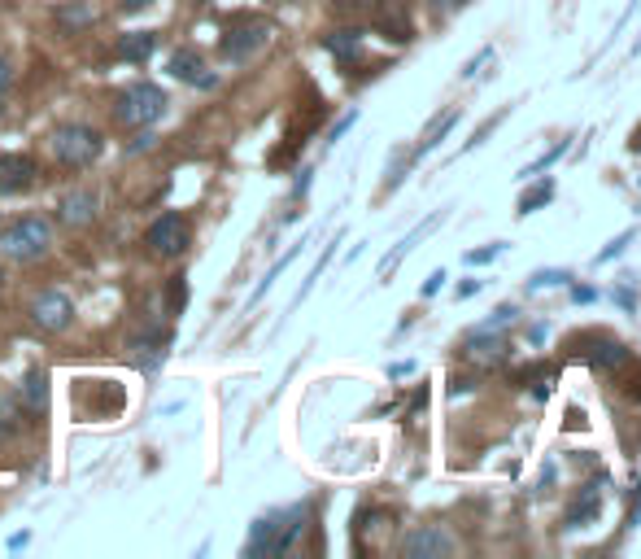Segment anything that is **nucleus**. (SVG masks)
Segmentation results:
<instances>
[{"label": "nucleus", "mask_w": 641, "mask_h": 559, "mask_svg": "<svg viewBox=\"0 0 641 559\" xmlns=\"http://www.w3.org/2000/svg\"><path fill=\"white\" fill-rule=\"evenodd\" d=\"M0 245H5V258H14V263H35V258H44L48 245H53V223L40 219V214L14 219L0 232Z\"/></svg>", "instance_id": "f257e3e1"}, {"label": "nucleus", "mask_w": 641, "mask_h": 559, "mask_svg": "<svg viewBox=\"0 0 641 559\" xmlns=\"http://www.w3.org/2000/svg\"><path fill=\"white\" fill-rule=\"evenodd\" d=\"M162 114H166V92L144 79L123 88L114 101V123H123V127H153Z\"/></svg>", "instance_id": "f03ea898"}, {"label": "nucleus", "mask_w": 641, "mask_h": 559, "mask_svg": "<svg viewBox=\"0 0 641 559\" xmlns=\"http://www.w3.org/2000/svg\"><path fill=\"white\" fill-rule=\"evenodd\" d=\"M101 149H105V140H101L96 127L66 123V127H57V132H53V153H57V162H62V166H70V171L92 166L96 158H101Z\"/></svg>", "instance_id": "7ed1b4c3"}, {"label": "nucleus", "mask_w": 641, "mask_h": 559, "mask_svg": "<svg viewBox=\"0 0 641 559\" xmlns=\"http://www.w3.org/2000/svg\"><path fill=\"white\" fill-rule=\"evenodd\" d=\"M192 241V223L184 214H162V219H153V228L144 232V245L153 249L157 258H179Z\"/></svg>", "instance_id": "20e7f679"}, {"label": "nucleus", "mask_w": 641, "mask_h": 559, "mask_svg": "<svg viewBox=\"0 0 641 559\" xmlns=\"http://www.w3.org/2000/svg\"><path fill=\"white\" fill-rule=\"evenodd\" d=\"M75 319V302L66 293H40L31 302V324L40 332H66Z\"/></svg>", "instance_id": "39448f33"}, {"label": "nucleus", "mask_w": 641, "mask_h": 559, "mask_svg": "<svg viewBox=\"0 0 641 559\" xmlns=\"http://www.w3.org/2000/svg\"><path fill=\"white\" fill-rule=\"evenodd\" d=\"M40 180V166L27 153H0V193L14 197V193H27V188Z\"/></svg>", "instance_id": "423d86ee"}, {"label": "nucleus", "mask_w": 641, "mask_h": 559, "mask_svg": "<svg viewBox=\"0 0 641 559\" xmlns=\"http://www.w3.org/2000/svg\"><path fill=\"white\" fill-rule=\"evenodd\" d=\"M96 210H101V197L92 193V188H79V193H66L62 206H57V219L66 223V228H88V223H96Z\"/></svg>", "instance_id": "0eeeda50"}, {"label": "nucleus", "mask_w": 641, "mask_h": 559, "mask_svg": "<svg viewBox=\"0 0 641 559\" xmlns=\"http://www.w3.org/2000/svg\"><path fill=\"white\" fill-rule=\"evenodd\" d=\"M441 223H445V210H437V214H428V219H423V223H415V232H410V236H402V241H397V245L389 249V254H384V263H380V280H389L393 271H397V263H402V258L410 254V249H415V245L423 241V236H432V232H437Z\"/></svg>", "instance_id": "6e6552de"}, {"label": "nucleus", "mask_w": 641, "mask_h": 559, "mask_svg": "<svg viewBox=\"0 0 641 559\" xmlns=\"http://www.w3.org/2000/svg\"><path fill=\"white\" fill-rule=\"evenodd\" d=\"M585 363L589 367H602V372H611V367H620L628 363V350H624V341H615V337H585Z\"/></svg>", "instance_id": "1a4fd4ad"}, {"label": "nucleus", "mask_w": 641, "mask_h": 559, "mask_svg": "<svg viewBox=\"0 0 641 559\" xmlns=\"http://www.w3.org/2000/svg\"><path fill=\"white\" fill-rule=\"evenodd\" d=\"M171 75L179 83H192V88H214V75H205V62L197 49H179L171 53Z\"/></svg>", "instance_id": "9d476101"}, {"label": "nucleus", "mask_w": 641, "mask_h": 559, "mask_svg": "<svg viewBox=\"0 0 641 559\" xmlns=\"http://www.w3.org/2000/svg\"><path fill=\"white\" fill-rule=\"evenodd\" d=\"M454 551V538L450 533H441V529H415L406 538V555H450Z\"/></svg>", "instance_id": "9b49d317"}, {"label": "nucleus", "mask_w": 641, "mask_h": 559, "mask_svg": "<svg viewBox=\"0 0 641 559\" xmlns=\"http://www.w3.org/2000/svg\"><path fill=\"white\" fill-rule=\"evenodd\" d=\"M153 49H157V35L153 31H131V35H123V40H118V57H123V62H131V66H144L153 57Z\"/></svg>", "instance_id": "f8f14e48"}, {"label": "nucleus", "mask_w": 641, "mask_h": 559, "mask_svg": "<svg viewBox=\"0 0 641 559\" xmlns=\"http://www.w3.org/2000/svg\"><path fill=\"white\" fill-rule=\"evenodd\" d=\"M262 40H266V27H262V22H253V27H240V31L227 35V40H223V53H227V57H245V53L258 49Z\"/></svg>", "instance_id": "ddd939ff"}, {"label": "nucleus", "mask_w": 641, "mask_h": 559, "mask_svg": "<svg viewBox=\"0 0 641 559\" xmlns=\"http://www.w3.org/2000/svg\"><path fill=\"white\" fill-rule=\"evenodd\" d=\"M323 44H328L332 57H341V62H354L358 49H362V31H332Z\"/></svg>", "instance_id": "4468645a"}, {"label": "nucleus", "mask_w": 641, "mask_h": 559, "mask_svg": "<svg viewBox=\"0 0 641 559\" xmlns=\"http://www.w3.org/2000/svg\"><path fill=\"white\" fill-rule=\"evenodd\" d=\"M454 123H458V110H445L441 118H432V127H428V136H423V140H419V149H415V153H432V149H437V145H441V140H445V136H450V127H454Z\"/></svg>", "instance_id": "2eb2a0df"}, {"label": "nucleus", "mask_w": 641, "mask_h": 559, "mask_svg": "<svg viewBox=\"0 0 641 559\" xmlns=\"http://www.w3.org/2000/svg\"><path fill=\"white\" fill-rule=\"evenodd\" d=\"M22 398H27L31 411H44V402H48V376H44V372H27V380H22Z\"/></svg>", "instance_id": "dca6fc26"}, {"label": "nucleus", "mask_w": 641, "mask_h": 559, "mask_svg": "<svg viewBox=\"0 0 641 559\" xmlns=\"http://www.w3.org/2000/svg\"><path fill=\"white\" fill-rule=\"evenodd\" d=\"M563 153H567V140H554V145H550L546 153H541V158H537V162H528V166H524V171H519V180H537V175H541V171H546V166H554V162H559V158H563Z\"/></svg>", "instance_id": "f3484780"}, {"label": "nucleus", "mask_w": 641, "mask_h": 559, "mask_svg": "<svg viewBox=\"0 0 641 559\" xmlns=\"http://www.w3.org/2000/svg\"><path fill=\"white\" fill-rule=\"evenodd\" d=\"M550 197H554V180H537V184H532L524 197H519V214H532V210H541V206H546Z\"/></svg>", "instance_id": "a211bd4d"}, {"label": "nucleus", "mask_w": 641, "mask_h": 559, "mask_svg": "<svg viewBox=\"0 0 641 559\" xmlns=\"http://www.w3.org/2000/svg\"><path fill=\"white\" fill-rule=\"evenodd\" d=\"M515 306H498V311H493L489 319H485V324H476V332H471V337H489V332H502L506 324H515Z\"/></svg>", "instance_id": "6ab92c4d"}, {"label": "nucleus", "mask_w": 641, "mask_h": 559, "mask_svg": "<svg viewBox=\"0 0 641 559\" xmlns=\"http://www.w3.org/2000/svg\"><path fill=\"white\" fill-rule=\"evenodd\" d=\"M598 516V485H589V494H585V503H576V511L567 516V525H589V520Z\"/></svg>", "instance_id": "aec40b11"}, {"label": "nucleus", "mask_w": 641, "mask_h": 559, "mask_svg": "<svg viewBox=\"0 0 641 559\" xmlns=\"http://www.w3.org/2000/svg\"><path fill=\"white\" fill-rule=\"evenodd\" d=\"M502 249H506L502 241H493V245H485V249H471V254L463 258V263H467V267H485V263H493V258L502 254Z\"/></svg>", "instance_id": "412c9836"}, {"label": "nucleus", "mask_w": 641, "mask_h": 559, "mask_svg": "<svg viewBox=\"0 0 641 559\" xmlns=\"http://www.w3.org/2000/svg\"><path fill=\"white\" fill-rule=\"evenodd\" d=\"M572 276H567V271H537V276L528 280V289L537 293V289H554V284H567Z\"/></svg>", "instance_id": "4be33fe9"}, {"label": "nucleus", "mask_w": 641, "mask_h": 559, "mask_svg": "<svg viewBox=\"0 0 641 559\" xmlns=\"http://www.w3.org/2000/svg\"><path fill=\"white\" fill-rule=\"evenodd\" d=\"M633 236H637L633 228H628L624 236H615V241H611V245H607V249H602V254H598V263H611V258H620V254H624V245L633 241Z\"/></svg>", "instance_id": "5701e85b"}, {"label": "nucleus", "mask_w": 641, "mask_h": 559, "mask_svg": "<svg viewBox=\"0 0 641 559\" xmlns=\"http://www.w3.org/2000/svg\"><path fill=\"white\" fill-rule=\"evenodd\" d=\"M9 88H14V70L0 57V114H5V101H9Z\"/></svg>", "instance_id": "b1692460"}, {"label": "nucleus", "mask_w": 641, "mask_h": 559, "mask_svg": "<svg viewBox=\"0 0 641 559\" xmlns=\"http://www.w3.org/2000/svg\"><path fill=\"white\" fill-rule=\"evenodd\" d=\"M506 114H511V110H502V114H493V118H489V123H485V127H480V132H476V136H471V140H467V149H471V145H485V136H489V132H498V127H502V118H506Z\"/></svg>", "instance_id": "393cba45"}, {"label": "nucleus", "mask_w": 641, "mask_h": 559, "mask_svg": "<svg viewBox=\"0 0 641 559\" xmlns=\"http://www.w3.org/2000/svg\"><path fill=\"white\" fill-rule=\"evenodd\" d=\"M184 302H188V284H184V276H179V280H171V311L179 315L184 311Z\"/></svg>", "instance_id": "a878e982"}, {"label": "nucleus", "mask_w": 641, "mask_h": 559, "mask_svg": "<svg viewBox=\"0 0 641 559\" xmlns=\"http://www.w3.org/2000/svg\"><path fill=\"white\" fill-rule=\"evenodd\" d=\"M489 57H493V49H480V57H471V62L463 66V79H471V75H476V66H485Z\"/></svg>", "instance_id": "bb28decb"}, {"label": "nucleus", "mask_w": 641, "mask_h": 559, "mask_svg": "<svg viewBox=\"0 0 641 559\" xmlns=\"http://www.w3.org/2000/svg\"><path fill=\"white\" fill-rule=\"evenodd\" d=\"M441 284H445V271H432V276L423 280V297H432V293L441 289Z\"/></svg>", "instance_id": "cd10ccee"}, {"label": "nucleus", "mask_w": 641, "mask_h": 559, "mask_svg": "<svg viewBox=\"0 0 641 559\" xmlns=\"http://www.w3.org/2000/svg\"><path fill=\"white\" fill-rule=\"evenodd\" d=\"M354 118H358V114H345V118H341V123H336V127H332V136H328V140H341V136L349 132V127H354Z\"/></svg>", "instance_id": "c85d7f7f"}, {"label": "nucleus", "mask_w": 641, "mask_h": 559, "mask_svg": "<svg viewBox=\"0 0 641 559\" xmlns=\"http://www.w3.org/2000/svg\"><path fill=\"white\" fill-rule=\"evenodd\" d=\"M572 297H576V302H594V289H589V284H576V289H572Z\"/></svg>", "instance_id": "c756f323"}, {"label": "nucleus", "mask_w": 641, "mask_h": 559, "mask_svg": "<svg viewBox=\"0 0 641 559\" xmlns=\"http://www.w3.org/2000/svg\"><path fill=\"white\" fill-rule=\"evenodd\" d=\"M149 145H153V136H149V132H140L136 140H131V153H136V149H149Z\"/></svg>", "instance_id": "7c9ffc66"}, {"label": "nucleus", "mask_w": 641, "mask_h": 559, "mask_svg": "<svg viewBox=\"0 0 641 559\" xmlns=\"http://www.w3.org/2000/svg\"><path fill=\"white\" fill-rule=\"evenodd\" d=\"M471 293H480V280H467L463 289H458V297H471Z\"/></svg>", "instance_id": "2f4dec72"}]
</instances>
